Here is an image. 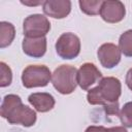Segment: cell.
I'll use <instances>...</instances> for the list:
<instances>
[{
	"instance_id": "cell-1",
	"label": "cell",
	"mask_w": 132,
	"mask_h": 132,
	"mask_svg": "<svg viewBox=\"0 0 132 132\" xmlns=\"http://www.w3.org/2000/svg\"><path fill=\"white\" fill-rule=\"evenodd\" d=\"M122 94L120 79L113 76L102 77L99 84L88 91L87 100L91 105H101L107 114L119 116V98Z\"/></svg>"
},
{
	"instance_id": "cell-2",
	"label": "cell",
	"mask_w": 132,
	"mask_h": 132,
	"mask_svg": "<svg viewBox=\"0 0 132 132\" xmlns=\"http://www.w3.org/2000/svg\"><path fill=\"white\" fill-rule=\"evenodd\" d=\"M0 113L9 124L22 125L24 127L33 126L37 120L36 112L29 106L24 105L21 97L15 94L4 96L1 103Z\"/></svg>"
},
{
	"instance_id": "cell-3",
	"label": "cell",
	"mask_w": 132,
	"mask_h": 132,
	"mask_svg": "<svg viewBox=\"0 0 132 132\" xmlns=\"http://www.w3.org/2000/svg\"><path fill=\"white\" fill-rule=\"evenodd\" d=\"M77 70L71 65H61L55 69L52 74V84L54 88L63 95L71 94L77 86Z\"/></svg>"
},
{
	"instance_id": "cell-4",
	"label": "cell",
	"mask_w": 132,
	"mask_h": 132,
	"mask_svg": "<svg viewBox=\"0 0 132 132\" xmlns=\"http://www.w3.org/2000/svg\"><path fill=\"white\" fill-rule=\"evenodd\" d=\"M22 82L27 89L45 87L52 79V73L47 66L29 65L22 72Z\"/></svg>"
},
{
	"instance_id": "cell-5",
	"label": "cell",
	"mask_w": 132,
	"mask_h": 132,
	"mask_svg": "<svg viewBox=\"0 0 132 132\" xmlns=\"http://www.w3.org/2000/svg\"><path fill=\"white\" fill-rule=\"evenodd\" d=\"M55 47L60 58L64 60H72L80 53V40L74 33H63L56 41Z\"/></svg>"
},
{
	"instance_id": "cell-6",
	"label": "cell",
	"mask_w": 132,
	"mask_h": 132,
	"mask_svg": "<svg viewBox=\"0 0 132 132\" xmlns=\"http://www.w3.org/2000/svg\"><path fill=\"white\" fill-rule=\"evenodd\" d=\"M51 30V23L48 19L39 13L28 15L23 23V31L25 37H45Z\"/></svg>"
},
{
	"instance_id": "cell-7",
	"label": "cell",
	"mask_w": 132,
	"mask_h": 132,
	"mask_svg": "<svg viewBox=\"0 0 132 132\" xmlns=\"http://www.w3.org/2000/svg\"><path fill=\"white\" fill-rule=\"evenodd\" d=\"M99 13L106 23L117 24L125 18L126 9L123 2L119 0H107L103 1Z\"/></svg>"
},
{
	"instance_id": "cell-8",
	"label": "cell",
	"mask_w": 132,
	"mask_h": 132,
	"mask_svg": "<svg viewBox=\"0 0 132 132\" xmlns=\"http://www.w3.org/2000/svg\"><path fill=\"white\" fill-rule=\"evenodd\" d=\"M101 78H102V74L100 70L93 63H85L77 70V74H76L77 85L84 91H89L91 86L100 81Z\"/></svg>"
},
{
	"instance_id": "cell-9",
	"label": "cell",
	"mask_w": 132,
	"mask_h": 132,
	"mask_svg": "<svg viewBox=\"0 0 132 132\" xmlns=\"http://www.w3.org/2000/svg\"><path fill=\"white\" fill-rule=\"evenodd\" d=\"M121 51L114 43H103L97 51V56L100 64L107 69L116 67L121 61Z\"/></svg>"
},
{
	"instance_id": "cell-10",
	"label": "cell",
	"mask_w": 132,
	"mask_h": 132,
	"mask_svg": "<svg viewBox=\"0 0 132 132\" xmlns=\"http://www.w3.org/2000/svg\"><path fill=\"white\" fill-rule=\"evenodd\" d=\"M44 14L54 19H64L71 11V1L69 0H47L42 4Z\"/></svg>"
},
{
	"instance_id": "cell-11",
	"label": "cell",
	"mask_w": 132,
	"mask_h": 132,
	"mask_svg": "<svg viewBox=\"0 0 132 132\" xmlns=\"http://www.w3.org/2000/svg\"><path fill=\"white\" fill-rule=\"evenodd\" d=\"M22 48L25 55L31 58H41L46 52V38L45 37H24Z\"/></svg>"
},
{
	"instance_id": "cell-12",
	"label": "cell",
	"mask_w": 132,
	"mask_h": 132,
	"mask_svg": "<svg viewBox=\"0 0 132 132\" xmlns=\"http://www.w3.org/2000/svg\"><path fill=\"white\" fill-rule=\"evenodd\" d=\"M28 101L38 112H47L52 110L56 103L54 96L45 92L32 93L29 95Z\"/></svg>"
},
{
	"instance_id": "cell-13",
	"label": "cell",
	"mask_w": 132,
	"mask_h": 132,
	"mask_svg": "<svg viewBox=\"0 0 132 132\" xmlns=\"http://www.w3.org/2000/svg\"><path fill=\"white\" fill-rule=\"evenodd\" d=\"M15 37V29L11 23L1 22L0 23V47L5 48L11 44Z\"/></svg>"
},
{
	"instance_id": "cell-14",
	"label": "cell",
	"mask_w": 132,
	"mask_h": 132,
	"mask_svg": "<svg viewBox=\"0 0 132 132\" xmlns=\"http://www.w3.org/2000/svg\"><path fill=\"white\" fill-rule=\"evenodd\" d=\"M119 48L124 56L132 58V30H127L121 34L119 38Z\"/></svg>"
},
{
	"instance_id": "cell-15",
	"label": "cell",
	"mask_w": 132,
	"mask_h": 132,
	"mask_svg": "<svg viewBox=\"0 0 132 132\" xmlns=\"http://www.w3.org/2000/svg\"><path fill=\"white\" fill-rule=\"evenodd\" d=\"M102 0H79L78 4L80 10L88 15H96L100 12Z\"/></svg>"
},
{
	"instance_id": "cell-16",
	"label": "cell",
	"mask_w": 132,
	"mask_h": 132,
	"mask_svg": "<svg viewBox=\"0 0 132 132\" xmlns=\"http://www.w3.org/2000/svg\"><path fill=\"white\" fill-rule=\"evenodd\" d=\"M119 118L124 127L132 128V101L124 104L119 112Z\"/></svg>"
},
{
	"instance_id": "cell-17",
	"label": "cell",
	"mask_w": 132,
	"mask_h": 132,
	"mask_svg": "<svg viewBox=\"0 0 132 132\" xmlns=\"http://www.w3.org/2000/svg\"><path fill=\"white\" fill-rule=\"evenodd\" d=\"M0 71H1V77H0V87L5 88L9 86L12 81V72L11 69L7 64L4 62L0 63Z\"/></svg>"
},
{
	"instance_id": "cell-18",
	"label": "cell",
	"mask_w": 132,
	"mask_h": 132,
	"mask_svg": "<svg viewBox=\"0 0 132 132\" xmlns=\"http://www.w3.org/2000/svg\"><path fill=\"white\" fill-rule=\"evenodd\" d=\"M125 82H126L127 87L129 88V90L132 91V68H130L127 71L126 77H125Z\"/></svg>"
},
{
	"instance_id": "cell-19",
	"label": "cell",
	"mask_w": 132,
	"mask_h": 132,
	"mask_svg": "<svg viewBox=\"0 0 132 132\" xmlns=\"http://www.w3.org/2000/svg\"><path fill=\"white\" fill-rule=\"evenodd\" d=\"M103 132H128L124 126H116L110 128H105Z\"/></svg>"
},
{
	"instance_id": "cell-20",
	"label": "cell",
	"mask_w": 132,
	"mask_h": 132,
	"mask_svg": "<svg viewBox=\"0 0 132 132\" xmlns=\"http://www.w3.org/2000/svg\"><path fill=\"white\" fill-rule=\"evenodd\" d=\"M104 129V126H89L85 130V132H103Z\"/></svg>"
},
{
	"instance_id": "cell-21",
	"label": "cell",
	"mask_w": 132,
	"mask_h": 132,
	"mask_svg": "<svg viewBox=\"0 0 132 132\" xmlns=\"http://www.w3.org/2000/svg\"><path fill=\"white\" fill-rule=\"evenodd\" d=\"M22 4H25V5H30V6H35V5H39V4H43V2H36V3H29V2H26V1H21Z\"/></svg>"
}]
</instances>
